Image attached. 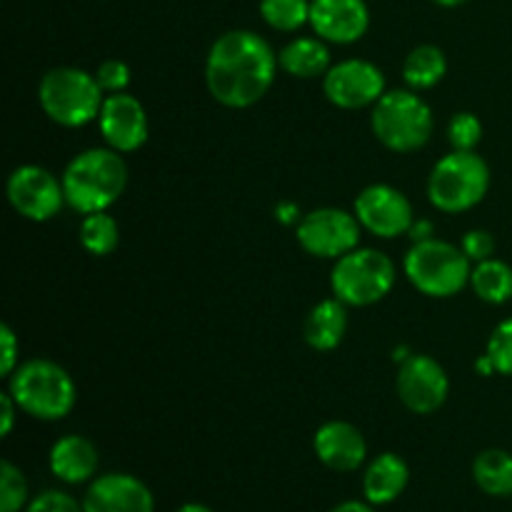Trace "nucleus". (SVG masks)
<instances>
[{
    "label": "nucleus",
    "mask_w": 512,
    "mask_h": 512,
    "mask_svg": "<svg viewBox=\"0 0 512 512\" xmlns=\"http://www.w3.org/2000/svg\"><path fill=\"white\" fill-rule=\"evenodd\" d=\"M328 512H375V505H370L368 500H345Z\"/></svg>",
    "instance_id": "f704fd0d"
},
{
    "label": "nucleus",
    "mask_w": 512,
    "mask_h": 512,
    "mask_svg": "<svg viewBox=\"0 0 512 512\" xmlns=\"http://www.w3.org/2000/svg\"><path fill=\"white\" fill-rule=\"evenodd\" d=\"M475 370H478L480 375H493L495 373V368H493V363H490L488 355H483V358H480L478 363H475Z\"/></svg>",
    "instance_id": "4c0bfd02"
},
{
    "label": "nucleus",
    "mask_w": 512,
    "mask_h": 512,
    "mask_svg": "<svg viewBox=\"0 0 512 512\" xmlns=\"http://www.w3.org/2000/svg\"><path fill=\"white\" fill-rule=\"evenodd\" d=\"M485 355H488L490 363H493L495 373L512 375V318L503 320V323L493 330Z\"/></svg>",
    "instance_id": "c85d7f7f"
},
{
    "label": "nucleus",
    "mask_w": 512,
    "mask_h": 512,
    "mask_svg": "<svg viewBox=\"0 0 512 512\" xmlns=\"http://www.w3.org/2000/svg\"><path fill=\"white\" fill-rule=\"evenodd\" d=\"M413 215L415 213L408 195L388 183L368 185L355 198V218L375 238L393 240L398 235L410 233V228L415 223Z\"/></svg>",
    "instance_id": "9b49d317"
},
{
    "label": "nucleus",
    "mask_w": 512,
    "mask_h": 512,
    "mask_svg": "<svg viewBox=\"0 0 512 512\" xmlns=\"http://www.w3.org/2000/svg\"><path fill=\"white\" fill-rule=\"evenodd\" d=\"M278 65V55L263 35L253 30H230L210 45L205 85L225 108H250L265 98Z\"/></svg>",
    "instance_id": "f257e3e1"
},
{
    "label": "nucleus",
    "mask_w": 512,
    "mask_h": 512,
    "mask_svg": "<svg viewBox=\"0 0 512 512\" xmlns=\"http://www.w3.org/2000/svg\"><path fill=\"white\" fill-rule=\"evenodd\" d=\"M433 3L443 5V8H455V5H463L465 0H433Z\"/></svg>",
    "instance_id": "ea45409f"
},
{
    "label": "nucleus",
    "mask_w": 512,
    "mask_h": 512,
    "mask_svg": "<svg viewBox=\"0 0 512 512\" xmlns=\"http://www.w3.org/2000/svg\"><path fill=\"white\" fill-rule=\"evenodd\" d=\"M410 238H413V243H420V240H430V238H433V223H428V220L413 223V228H410Z\"/></svg>",
    "instance_id": "c9c22d12"
},
{
    "label": "nucleus",
    "mask_w": 512,
    "mask_h": 512,
    "mask_svg": "<svg viewBox=\"0 0 512 512\" xmlns=\"http://www.w3.org/2000/svg\"><path fill=\"white\" fill-rule=\"evenodd\" d=\"M370 128L388 150L413 153L433 135V110L415 90H390L373 105Z\"/></svg>",
    "instance_id": "39448f33"
},
{
    "label": "nucleus",
    "mask_w": 512,
    "mask_h": 512,
    "mask_svg": "<svg viewBox=\"0 0 512 512\" xmlns=\"http://www.w3.org/2000/svg\"><path fill=\"white\" fill-rule=\"evenodd\" d=\"M260 15L280 33H295L310 23V0H260Z\"/></svg>",
    "instance_id": "a878e982"
},
{
    "label": "nucleus",
    "mask_w": 512,
    "mask_h": 512,
    "mask_svg": "<svg viewBox=\"0 0 512 512\" xmlns=\"http://www.w3.org/2000/svg\"><path fill=\"white\" fill-rule=\"evenodd\" d=\"M448 73V58L438 45L423 43L408 53L403 63V78L408 88L428 90L438 85Z\"/></svg>",
    "instance_id": "5701e85b"
},
{
    "label": "nucleus",
    "mask_w": 512,
    "mask_h": 512,
    "mask_svg": "<svg viewBox=\"0 0 512 512\" xmlns=\"http://www.w3.org/2000/svg\"><path fill=\"white\" fill-rule=\"evenodd\" d=\"M313 450L325 468L335 473H355L368 458V443L353 423L330 420L320 425L313 438Z\"/></svg>",
    "instance_id": "f3484780"
},
{
    "label": "nucleus",
    "mask_w": 512,
    "mask_h": 512,
    "mask_svg": "<svg viewBox=\"0 0 512 512\" xmlns=\"http://www.w3.org/2000/svg\"><path fill=\"white\" fill-rule=\"evenodd\" d=\"M0 345H3V355H0V373L5 375V378H10V375L15 373V368H18V338H15L13 328L10 325H0Z\"/></svg>",
    "instance_id": "473e14b6"
},
{
    "label": "nucleus",
    "mask_w": 512,
    "mask_h": 512,
    "mask_svg": "<svg viewBox=\"0 0 512 512\" xmlns=\"http://www.w3.org/2000/svg\"><path fill=\"white\" fill-rule=\"evenodd\" d=\"M95 78H98L100 88H103V93L113 95V93H125V88H128L130 83V68L123 63V60H105V63L98 65V70H95Z\"/></svg>",
    "instance_id": "c756f323"
},
{
    "label": "nucleus",
    "mask_w": 512,
    "mask_h": 512,
    "mask_svg": "<svg viewBox=\"0 0 512 512\" xmlns=\"http://www.w3.org/2000/svg\"><path fill=\"white\" fill-rule=\"evenodd\" d=\"M275 213H278V220H283V223H300V213L293 203H280Z\"/></svg>",
    "instance_id": "e433bc0d"
},
{
    "label": "nucleus",
    "mask_w": 512,
    "mask_h": 512,
    "mask_svg": "<svg viewBox=\"0 0 512 512\" xmlns=\"http://www.w3.org/2000/svg\"><path fill=\"white\" fill-rule=\"evenodd\" d=\"M98 123L108 148L118 153H133L148 140V115L140 100L130 93L105 95Z\"/></svg>",
    "instance_id": "4468645a"
},
{
    "label": "nucleus",
    "mask_w": 512,
    "mask_h": 512,
    "mask_svg": "<svg viewBox=\"0 0 512 512\" xmlns=\"http://www.w3.org/2000/svg\"><path fill=\"white\" fill-rule=\"evenodd\" d=\"M405 275L415 290L430 298H453L470 283V258L445 240H420L405 255Z\"/></svg>",
    "instance_id": "423d86ee"
},
{
    "label": "nucleus",
    "mask_w": 512,
    "mask_h": 512,
    "mask_svg": "<svg viewBox=\"0 0 512 512\" xmlns=\"http://www.w3.org/2000/svg\"><path fill=\"white\" fill-rule=\"evenodd\" d=\"M473 480L490 498L512 495V455L508 450L488 448L473 460Z\"/></svg>",
    "instance_id": "4be33fe9"
},
{
    "label": "nucleus",
    "mask_w": 512,
    "mask_h": 512,
    "mask_svg": "<svg viewBox=\"0 0 512 512\" xmlns=\"http://www.w3.org/2000/svg\"><path fill=\"white\" fill-rule=\"evenodd\" d=\"M80 243L93 255H110L120 243V230L113 215L105 210L85 215L80 223Z\"/></svg>",
    "instance_id": "393cba45"
},
{
    "label": "nucleus",
    "mask_w": 512,
    "mask_h": 512,
    "mask_svg": "<svg viewBox=\"0 0 512 512\" xmlns=\"http://www.w3.org/2000/svg\"><path fill=\"white\" fill-rule=\"evenodd\" d=\"M448 140L453 150H475L483 140V123L473 113H455L448 123Z\"/></svg>",
    "instance_id": "cd10ccee"
},
{
    "label": "nucleus",
    "mask_w": 512,
    "mask_h": 512,
    "mask_svg": "<svg viewBox=\"0 0 512 512\" xmlns=\"http://www.w3.org/2000/svg\"><path fill=\"white\" fill-rule=\"evenodd\" d=\"M50 473L68 485H80L95 480L98 473L100 455L93 440L83 438V435H63L55 440L48 455Z\"/></svg>",
    "instance_id": "a211bd4d"
},
{
    "label": "nucleus",
    "mask_w": 512,
    "mask_h": 512,
    "mask_svg": "<svg viewBox=\"0 0 512 512\" xmlns=\"http://www.w3.org/2000/svg\"><path fill=\"white\" fill-rule=\"evenodd\" d=\"M410 483V468L400 455L380 453L370 460L363 473V495L370 505H390L405 493Z\"/></svg>",
    "instance_id": "6ab92c4d"
},
{
    "label": "nucleus",
    "mask_w": 512,
    "mask_h": 512,
    "mask_svg": "<svg viewBox=\"0 0 512 512\" xmlns=\"http://www.w3.org/2000/svg\"><path fill=\"white\" fill-rule=\"evenodd\" d=\"M398 398L410 413L430 415L445 405L450 395V380L443 365L430 355H410L400 365L395 380Z\"/></svg>",
    "instance_id": "f8f14e48"
},
{
    "label": "nucleus",
    "mask_w": 512,
    "mask_h": 512,
    "mask_svg": "<svg viewBox=\"0 0 512 512\" xmlns=\"http://www.w3.org/2000/svg\"><path fill=\"white\" fill-rule=\"evenodd\" d=\"M85 512H155L148 485L128 473H105L90 480L83 495Z\"/></svg>",
    "instance_id": "2eb2a0df"
},
{
    "label": "nucleus",
    "mask_w": 512,
    "mask_h": 512,
    "mask_svg": "<svg viewBox=\"0 0 512 512\" xmlns=\"http://www.w3.org/2000/svg\"><path fill=\"white\" fill-rule=\"evenodd\" d=\"M348 305L340 303L338 298L320 300L313 310L308 313L303 325V338L318 353H328L335 350L345 338L348 330Z\"/></svg>",
    "instance_id": "aec40b11"
},
{
    "label": "nucleus",
    "mask_w": 512,
    "mask_h": 512,
    "mask_svg": "<svg viewBox=\"0 0 512 512\" xmlns=\"http://www.w3.org/2000/svg\"><path fill=\"white\" fill-rule=\"evenodd\" d=\"M395 263L375 248H355L335 260L330 288L333 295L353 308L380 303L395 285Z\"/></svg>",
    "instance_id": "6e6552de"
},
{
    "label": "nucleus",
    "mask_w": 512,
    "mask_h": 512,
    "mask_svg": "<svg viewBox=\"0 0 512 512\" xmlns=\"http://www.w3.org/2000/svg\"><path fill=\"white\" fill-rule=\"evenodd\" d=\"M360 228L363 225L355 218V213L340 208H318L300 218L295 235L305 253L315 258L338 260L358 248Z\"/></svg>",
    "instance_id": "1a4fd4ad"
},
{
    "label": "nucleus",
    "mask_w": 512,
    "mask_h": 512,
    "mask_svg": "<svg viewBox=\"0 0 512 512\" xmlns=\"http://www.w3.org/2000/svg\"><path fill=\"white\" fill-rule=\"evenodd\" d=\"M278 63L293 78H320L330 70V50L323 38H295L280 50Z\"/></svg>",
    "instance_id": "412c9836"
},
{
    "label": "nucleus",
    "mask_w": 512,
    "mask_h": 512,
    "mask_svg": "<svg viewBox=\"0 0 512 512\" xmlns=\"http://www.w3.org/2000/svg\"><path fill=\"white\" fill-rule=\"evenodd\" d=\"M175 512H215V510L208 508V505H203V503H185L183 508H178Z\"/></svg>",
    "instance_id": "58836bf2"
},
{
    "label": "nucleus",
    "mask_w": 512,
    "mask_h": 512,
    "mask_svg": "<svg viewBox=\"0 0 512 512\" xmlns=\"http://www.w3.org/2000/svg\"><path fill=\"white\" fill-rule=\"evenodd\" d=\"M490 168L475 150H453L435 163L428 198L443 213H463L488 195Z\"/></svg>",
    "instance_id": "0eeeda50"
},
{
    "label": "nucleus",
    "mask_w": 512,
    "mask_h": 512,
    "mask_svg": "<svg viewBox=\"0 0 512 512\" xmlns=\"http://www.w3.org/2000/svg\"><path fill=\"white\" fill-rule=\"evenodd\" d=\"M463 250L470 260L483 263V260L493 258L495 253V238L488 230H470L463 238Z\"/></svg>",
    "instance_id": "2f4dec72"
},
{
    "label": "nucleus",
    "mask_w": 512,
    "mask_h": 512,
    "mask_svg": "<svg viewBox=\"0 0 512 512\" xmlns=\"http://www.w3.org/2000/svg\"><path fill=\"white\" fill-rule=\"evenodd\" d=\"M0 405H3V425H0V435L8 438L10 430H13L15 425V408H18V403H15L10 393H3L0 395Z\"/></svg>",
    "instance_id": "72a5a7b5"
},
{
    "label": "nucleus",
    "mask_w": 512,
    "mask_h": 512,
    "mask_svg": "<svg viewBox=\"0 0 512 512\" xmlns=\"http://www.w3.org/2000/svg\"><path fill=\"white\" fill-rule=\"evenodd\" d=\"M43 113L63 128H80L95 120L103 110L105 95L98 78L80 68H53L38 85Z\"/></svg>",
    "instance_id": "20e7f679"
},
{
    "label": "nucleus",
    "mask_w": 512,
    "mask_h": 512,
    "mask_svg": "<svg viewBox=\"0 0 512 512\" xmlns=\"http://www.w3.org/2000/svg\"><path fill=\"white\" fill-rule=\"evenodd\" d=\"M128 185V165L113 148H90L75 155L63 173L65 203L90 215L108 210Z\"/></svg>",
    "instance_id": "f03ea898"
},
{
    "label": "nucleus",
    "mask_w": 512,
    "mask_h": 512,
    "mask_svg": "<svg viewBox=\"0 0 512 512\" xmlns=\"http://www.w3.org/2000/svg\"><path fill=\"white\" fill-rule=\"evenodd\" d=\"M323 90L333 105L343 110H360L375 105L385 95L383 70L370 60L350 58L330 65L323 75Z\"/></svg>",
    "instance_id": "ddd939ff"
},
{
    "label": "nucleus",
    "mask_w": 512,
    "mask_h": 512,
    "mask_svg": "<svg viewBox=\"0 0 512 512\" xmlns=\"http://www.w3.org/2000/svg\"><path fill=\"white\" fill-rule=\"evenodd\" d=\"M310 25L325 43L350 45L368 33L365 0H310Z\"/></svg>",
    "instance_id": "dca6fc26"
},
{
    "label": "nucleus",
    "mask_w": 512,
    "mask_h": 512,
    "mask_svg": "<svg viewBox=\"0 0 512 512\" xmlns=\"http://www.w3.org/2000/svg\"><path fill=\"white\" fill-rule=\"evenodd\" d=\"M8 200L18 215L33 223H45L63 208V180L40 165H20L8 178Z\"/></svg>",
    "instance_id": "9d476101"
},
{
    "label": "nucleus",
    "mask_w": 512,
    "mask_h": 512,
    "mask_svg": "<svg viewBox=\"0 0 512 512\" xmlns=\"http://www.w3.org/2000/svg\"><path fill=\"white\" fill-rule=\"evenodd\" d=\"M28 480L10 460L0 463V512H23L28 508Z\"/></svg>",
    "instance_id": "bb28decb"
},
{
    "label": "nucleus",
    "mask_w": 512,
    "mask_h": 512,
    "mask_svg": "<svg viewBox=\"0 0 512 512\" xmlns=\"http://www.w3.org/2000/svg\"><path fill=\"white\" fill-rule=\"evenodd\" d=\"M23 512H85L83 503L73 498V495L63 493V490H45V493L35 495Z\"/></svg>",
    "instance_id": "7c9ffc66"
},
{
    "label": "nucleus",
    "mask_w": 512,
    "mask_h": 512,
    "mask_svg": "<svg viewBox=\"0 0 512 512\" xmlns=\"http://www.w3.org/2000/svg\"><path fill=\"white\" fill-rule=\"evenodd\" d=\"M470 285L475 295L490 305H503L512 298V268L498 258L478 263L470 273Z\"/></svg>",
    "instance_id": "b1692460"
},
{
    "label": "nucleus",
    "mask_w": 512,
    "mask_h": 512,
    "mask_svg": "<svg viewBox=\"0 0 512 512\" xmlns=\"http://www.w3.org/2000/svg\"><path fill=\"white\" fill-rule=\"evenodd\" d=\"M8 393L18 403V410L35 420H45V423L63 420L65 415L73 413L75 400H78L68 370L48 358H33L20 363L10 375Z\"/></svg>",
    "instance_id": "7ed1b4c3"
}]
</instances>
